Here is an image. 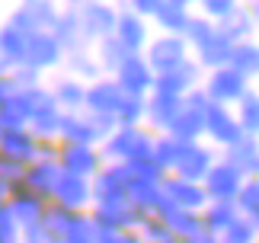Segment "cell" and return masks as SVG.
<instances>
[{
    "label": "cell",
    "instance_id": "21",
    "mask_svg": "<svg viewBox=\"0 0 259 243\" xmlns=\"http://www.w3.org/2000/svg\"><path fill=\"white\" fill-rule=\"evenodd\" d=\"M125 198H128V205L138 208L141 215H151V211L160 208L163 192H160V186H154V182L132 179V182H128V189H125Z\"/></svg>",
    "mask_w": 259,
    "mask_h": 243
},
{
    "label": "cell",
    "instance_id": "41",
    "mask_svg": "<svg viewBox=\"0 0 259 243\" xmlns=\"http://www.w3.org/2000/svg\"><path fill=\"white\" fill-rule=\"evenodd\" d=\"M157 10H160V0H135V4H132V13L141 16V19L157 16Z\"/></svg>",
    "mask_w": 259,
    "mask_h": 243
},
{
    "label": "cell",
    "instance_id": "23",
    "mask_svg": "<svg viewBox=\"0 0 259 243\" xmlns=\"http://www.w3.org/2000/svg\"><path fill=\"white\" fill-rule=\"evenodd\" d=\"M189 4L186 0H160V10H157V23L166 35H183V29L189 23Z\"/></svg>",
    "mask_w": 259,
    "mask_h": 243
},
{
    "label": "cell",
    "instance_id": "47",
    "mask_svg": "<svg viewBox=\"0 0 259 243\" xmlns=\"http://www.w3.org/2000/svg\"><path fill=\"white\" fill-rule=\"evenodd\" d=\"M163 243H179V240H163Z\"/></svg>",
    "mask_w": 259,
    "mask_h": 243
},
{
    "label": "cell",
    "instance_id": "15",
    "mask_svg": "<svg viewBox=\"0 0 259 243\" xmlns=\"http://www.w3.org/2000/svg\"><path fill=\"white\" fill-rule=\"evenodd\" d=\"M224 164H231L243 179H259V141L256 138H240L237 144L227 147Z\"/></svg>",
    "mask_w": 259,
    "mask_h": 243
},
{
    "label": "cell",
    "instance_id": "11",
    "mask_svg": "<svg viewBox=\"0 0 259 243\" xmlns=\"http://www.w3.org/2000/svg\"><path fill=\"white\" fill-rule=\"evenodd\" d=\"M214 167V154L202 144H186L183 154H179L173 173L176 179H186V182H195V186H202V179L208 176V170Z\"/></svg>",
    "mask_w": 259,
    "mask_h": 243
},
{
    "label": "cell",
    "instance_id": "10",
    "mask_svg": "<svg viewBox=\"0 0 259 243\" xmlns=\"http://www.w3.org/2000/svg\"><path fill=\"white\" fill-rule=\"evenodd\" d=\"M198 74H202V70H198L195 61H183V64H179L176 70H170V74H157L154 77V93L183 99V96H189L195 90Z\"/></svg>",
    "mask_w": 259,
    "mask_h": 243
},
{
    "label": "cell",
    "instance_id": "16",
    "mask_svg": "<svg viewBox=\"0 0 259 243\" xmlns=\"http://www.w3.org/2000/svg\"><path fill=\"white\" fill-rule=\"evenodd\" d=\"M122 99H125V93L115 87V80H99V84L87 90L83 103L90 106V115H115Z\"/></svg>",
    "mask_w": 259,
    "mask_h": 243
},
{
    "label": "cell",
    "instance_id": "42",
    "mask_svg": "<svg viewBox=\"0 0 259 243\" xmlns=\"http://www.w3.org/2000/svg\"><path fill=\"white\" fill-rule=\"evenodd\" d=\"M99 243H144L135 234H109V230H99Z\"/></svg>",
    "mask_w": 259,
    "mask_h": 243
},
{
    "label": "cell",
    "instance_id": "12",
    "mask_svg": "<svg viewBox=\"0 0 259 243\" xmlns=\"http://www.w3.org/2000/svg\"><path fill=\"white\" fill-rule=\"evenodd\" d=\"M205 135L211 138L214 144L231 147V144H237V141L243 138V131H240V125H237V115L227 106H208V112H205Z\"/></svg>",
    "mask_w": 259,
    "mask_h": 243
},
{
    "label": "cell",
    "instance_id": "45",
    "mask_svg": "<svg viewBox=\"0 0 259 243\" xmlns=\"http://www.w3.org/2000/svg\"><path fill=\"white\" fill-rule=\"evenodd\" d=\"M250 19H253V23H259V4H253V10H250Z\"/></svg>",
    "mask_w": 259,
    "mask_h": 243
},
{
    "label": "cell",
    "instance_id": "46",
    "mask_svg": "<svg viewBox=\"0 0 259 243\" xmlns=\"http://www.w3.org/2000/svg\"><path fill=\"white\" fill-rule=\"evenodd\" d=\"M250 221H253V227H256V237H259V215H256V218H250Z\"/></svg>",
    "mask_w": 259,
    "mask_h": 243
},
{
    "label": "cell",
    "instance_id": "37",
    "mask_svg": "<svg viewBox=\"0 0 259 243\" xmlns=\"http://www.w3.org/2000/svg\"><path fill=\"white\" fill-rule=\"evenodd\" d=\"M58 32H61L58 45H71V48H77V45L83 42V26H80V16H77V13L61 16V19H58Z\"/></svg>",
    "mask_w": 259,
    "mask_h": 243
},
{
    "label": "cell",
    "instance_id": "14",
    "mask_svg": "<svg viewBox=\"0 0 259 243\" xmlns=\"http://www.w3.org/2000/svg\"><path fill=\"white\" fill-rule=\"evenodd\" d=\"M77 16H80V26H83L87 38H106V35L115 32L118 13L112 7H106V4H83Z\"/></svg>",
    "mask_w": 259,
    "mask_h": 243
},
{
    "label": "cell",
    "instance_id": "13",
    "mask_svg": "<svg viewBox=\"0 0 259 243\" xmlns=\"http://www.w3.org/2000/svg\"><path fill=\"white\" fill-rule=\"evenodd\" d=\"M128 170L125 167H118V164H109L106 170H99L96 179H93V186H90V195H93L99 205L103 201H118V198H125V189H128Z\"/></svg>",
    "mask_w": 259,
    "mask_h": 243
},
{
    "label": "cell",
    "instance_id": "6",
    "mask_svg": "<svg viewBox=\"0 0 259 243\" xmlns=\"http://www.w3.org/2000/svg\"><path fill=\"white\" fill-rule=\"evenodd\" d=\"M250 80L240 77L234 67H218L211 80H208V87H205V96H208V103L211 106H227V103H240V96L246 93V87Z\"/></svg>",
    "mask_w": 259,
    "mask_h": 243
},
{
    "label": "cell",
    "instance_id": "5",
    "mask_svg": "<svg viewBox=\"0 0 259 243\" xmlns=\"http://www.w3.org/2000/svg\"><path fill=\"white\" fill-rule=\"evenodd\" d=\"M160 224L170 230V237L179 240V243H189V240H195L198 234H205L202 230V215H195V211H183V208H176L173 201H160V208H157V215H154Z\"/></svg>",
    "mask_w": 259,
    "mask_h": 243
},
{
    "label": "cell",
    "instance_id": "9",
    "mask_svg": "<svg viewBox=\"0 0 259 243\" xmlns=\"http://www.w3.org/2000/svg\"><path fill=\"white\" fill-rule=\"evenodd\" d=\"M160 192H163V198L166 201H173L176 208H183V211H195V215H202V211L208 208V195H205V189L202 186H195V182H186V179H170V176H163L160 182Z\"/></svg>",
    "mask_w": 259,
    "mask_h": 243
},
{
    "label": "cell",
    "instance_id": "20",
    "mask_svg": "<svg viewBox=\"0 0 259 243\" xmlns=\"http://www.w3.org/2000/svg\"><path fill=\"white\" fill-rule=\"evenodd\" d=\"M237 218L240 215H237L234 201H208V208L202 211V230L211 237H221Z\"/></svg>",
    "mask_w": 259,
    "mask_h": 243
},
{
    "label": "cell",
    "instance_id": "30",
    "mask_svg": "<svg viewBox=\"0 0 259 243\" xmlns=\"http://www.w3.org/2000/svg\"><path fill=\"white\" fill-rule=\"evenodd\" d=\"M183 147L186 144H179V141H173L170 135H163V138H154V150H151V160L157 167L163 170H173L176 167V160H179V154H183Z\"/></svg>",
    "mask_w": 259,
    "mask_h": 243
},
{
    "label": "cell",
    "instance_id": "34",
    "mask_svg": "<svg viewBox=\"0 0 259 243\" xmlns=\"http://www.w3.org/2000/svg\"><path fill=\"white\" fill-rule=\"evenodd\" d=\"M234 208H237V215H243V218L259 215V179L243 182V189L237 192V198H234Z\"/></svg>",
    "mask_w": 259,
    "mask_h": 243
},
{
    "label": "cell",
    "instance_id": "36",
    "mask_svg": "<svg viewBox=\"0 0 259 243\" xmlns=\"http://www.w3.org/2000/svg\"><path fill=\"white\" fill-rule=\"evenodd\" d=\"M259 237H256V227H253V221L250 218H237L231 227L221 234V243H256Z\"/></svg>",
    "mask_w": 259,
    "mask_h": 243
},
{
    "label": "cell",
    "instance_id": "24",
    "mask_svg": "<svg viewBox=\"0 0 259 243\" xmlns=\"http://www.w3.org/2000/svg\"><path fill=\"white\" fill-rule=\"evenodd\" d=\"M58 240L61 243H99V227L93 224V218L71 215L67 224L58 230Z\"/></svg>",
    "mask_w": 259,
    "mask_h": 243
},
{
    "label": "cell",
    "instance_id": "2",
    "mask_svg": "<svg viewBox=\"0 0 259 243\" xmlns=\"http://www.w3.org/2000/svg\"><path fill=\"white\" fill-rule=\"evenodd\" d=\"M154 150V135L141 128H115L112 135L106 138V150L103 154L109 160H115L118 167L135 164V160H151Z\"/></svg>",
    "mask_w": 259,
    "mask_h": 243
},
{
    "label": "cell",
    "instance_id": "31",
    "mask_svg": "<svg viewBox=\"0 0 259 243\" xmlns=\"http://www.w3.org/2000/svg\"><path fill=\"white\" fill-rule=\"evenodd\" d=\"M58 52H61V45H58V38H52V35H32L29 38V48H26V55L32 58V64H55Z\"/></svg>",
    "mask_w": 259,
    "mask_h": 243
},
{
    "label": "cell",
    "instance_id": "28",
    "mask_svg": "<svg viewBox=\"0 0 259 243\" xmlns=\"http://www.w3.org/2000/svg\"><path fill=\"white\" fill-rule=\"evenodd\" d=\"M237 106H240V112H237V125H240L243 138H256L259 135V93L246 90Z\"/></svg>",
    "mask_w": 259,
    "mask_h": 243
},
{
    "label": "cell",
    "instance_id": "18",
    "mask_svg": "<svg viewBox=\"0 0 259 243\" xmlns=\"http://www.w3.org/2000/svg\"><path fill=\"white\" fill-rule=\"evenodd\" d=\"M55 195H58V201H61L64 211L80 208V205H87V201L93 198V195H90V182L80 179V176H71V173H61V176H58Z\"/></svg>",
    "mask_w": 259,
    "mask_h": 243
},
{
    "label": "cell",
    "instance_id": "43",
    "mask_svg": "<svg viewBox=\"0 0 259 243\" xmlns=\"http://www.w3.org/2000/svg\"><path fill=\"white\" fill-rule=\"evenodd\" d=\"M74 67L80 70V74H87V77H96V70H99L96 64H90V58H83V55H77V58H74Z\"/></svg>",
    "mask_w": 259,
    "mask_h": 243
},
{
    "label": "cell",
    "instance_id": "38",
    "mask_svg": "<svg viewBox=\"0 0 259 243\" xmlns=\"http://www.w3.org/2000/svg\"><path fill=\"white\" fill-rule=\"evenodd\" d=\"M202 10H205V19H208V23H211V19H218V23H224V19H227V16H234L240 7H237L234 0H205V4H202Z\"/></svg>",
    "mask_w": 259,
    "mask_h": 243
},
{
    "label": "cell",
    "instance_id": "40",
    "mask_svg": "<svg viewBox=\"0 0 259 243\" xmlns=\"http://www.w3.org/2000/svg\"><path fill=\"white\" fill-rule=\"evenodd\" d=\"M141 237L147 240V243H163V240H173L170 237V230H166L160 221H157L154 215H147L144 221H141Z\"/></svg>",
    "mask_w": 259,
    "mask_h": 243
},
{
    "label": "cell",
    "instance_id": "27",
    "mask_svg": "<svg viewBox=\"0 0 259 243\" xmlns=\"http://www.w3.org/2000/svg\"><path fill=\"white\" fill-rule=\"evenodd\" d=\"M231 52H234V45L227 42L224 35H218V29H214V35L208 38L205 45H198V61L218 70V67H227V64H231Z\"/></svg>",
    "mask_w": 259,
    "mask_h": 243
},
{
    "label": "cell",
    "instance_id": "8",
    "mask_svg": "<svg viewBox=\"0 0 259 243\" xmlns=\"http://www.w3.org/2000/svg\"><path fill=\"white\" fill-rule=\"evenodd\" d=\"M115 77H118L115 87L122 90L125 96H141L144 99V93H151V90H154V70L147 67L144 55H132L122 67L115 70Z\"/></svg>",
    "mask_w": 259,
    "mask_h": 243
},
{
    "label": "cell",
    "instance_id": "1",
    "mask_svg": "<svg viewBox=\"0 0 259 243\" xmlns=\"http://www.w3.org/2000/svg\"><path fill=\"white\" fill-rule=\"evenodd\" d=\"M208 96L205 90H192L189 96H183V109L173 118V125L166 128V135L179 144H198V138L205 135V112H208Z\"/></svg>",
    "mask_w": 259,
    "mask_h": 243
},
{
    "label": "cell",
    "instance_id": "35",
    "mask_svg": "<svg viewBox=\"0 0 259 243\" xmlns=\"http://www.w3.org/2000/svg\"><path fill=\"white\" fill-rule=\"evenodd\" d=\"M214 29H218V26H214V23H208L205 16H189V23H186V29H183V35H186L183 42L198 48V45H205L208 38L214 35Z\"/></svg>",
    "mask_w": 259,
    "mask_h": 243
},
{
    "label": "cell",
    "instance_id": "44",
    "mask_svg": "<svg viewBox=\"0 0 259 243\" xmlns=\"http://www.w3.org/2000/svg\"><path fill=\"white\" fill-rule=\"evenodd\" d=\"M189 243H221V237H211V234H198L195 240H189Z\"/></svg>",
    "mask_w": 259,
    "mask_h": 243
},
{
    "label": "cell",
    "instance_id": "3",
    "mask_svg": "<svg viewBox=\"0 0 259 243\" xmlns=\"http://www.w3.org/2000/svg\"><path fill=\"white\" fill-rule=\"evenodd\" d=\"M186 52H189V45L183 42V35H157V38L147 42L144 61L157 77V74H170V70H176L183 61H189Z\"/></svg>",
    "mask_w": 259,
    "mask_h": 243
},
{
    "label": "cell",
    "instance_id": "4",
    "mask_svg": "<svg viewBox=\"0 0 259 243\" xmlns=\"http://www.w3.org/2000/svg\"><path fill=\"white\" fill-rule=\"evenodd\" d=\"M147 215H141L138 208L128 205V198H118V201H103L93 215V224L99 230H109V234H128L132 227H141V221Z\"/></svg>",
    "mask_w": 259,
    "mask_h": 243
},
{
    "label": "cell",
    "instance_id": "33",
    "mask_svg": "<svg viewBox=\"0 0 259 243\" xmlns=\"http://www.w3.org/2000/svg\"><path fill=\"white\" fill-rule=\"evenodd\" d=\"M144 112H147V99L125 96L122 106H118V112H115V122H118V128H138V122L144 118Z\"/></svg>",
    "mask_w": 259,
    "mask_h": 243
},
{
    "label": "cell",
    "instance_id": "7",
    "mask_svg": "<svg viewBox=\"0 0 259 243\" xmlns=\"http://www.w3.org/2000/svg\"><path fill=\"white\" fill-rule=\"evenodd\" d=\"M243 176L237 173V170L231 164H214L211 170H208V176L202 179V189H205V195L208 201H234L237 198V192L243 189Z\"/></svg>",
    "mask_w": 259,
    "mask_h": 243
},
{
    "label": "cell",
    "instance_id": "19",
    "mask_svg": "<svg viewBox=\"0 0 259 243\" xmlns=\"http://www.w3.org/2000/svg\"><path fill=\"white\" fill-rule=\"evenodd\" d=\"M61 164L71 176H80V179H87L90 173H99V154L83 144H67L61 154Z\"/></svg>",
    "mask_w": 259,
    "mask_h": 243
},
{
    "label": "cell",
    "instance_id": "26",
    "mask_svg": "<svg viewBox=\"0 0 259 243\" xmlns=\"http://www.w3.org/2000/svg\"><path fill=\"white\" fill-rule=\"evenodd\" d=\"M227 67H234L240 77H259V45L256 42H240V45H234V52H231V64Z\"/></svg>",
    "mask_w": 259,
    "mask_h": 243
},
{
    "label": "cell",
    "instance_id": "25",
    "mask_svg": "<svg viewBox=\"0 0 259 243\" xmlns=\"http://www.w3.org/2000/svg\"><path fill=\"white\" fill-rule=\"evenodd\" d=\"M58 131H61L64 141H71V144H83V147H90V144L96 141L93 125H90V115H80V112H67V115H61V125H58Z\"/></svg>",
    "mask_w": 259,
    "mask_h": 243
},
{
    "label": "cell",
    "instance_id": "22",
    "mask_svg": "<svg viewBox=\"0 0 259 243\" xmlns=\"http://www.w3.org/2000/svg\"><path fill=\"white\" fill-rule=\"evenodd\" d=\"M179 109H183V99L154 93L151 99H147V112H144V118L151 122L154 128H163V131H166V128L173 125V118L179 115Z\"/></svg>",
    "mask_w": 259,
    "mask_h": 243
},
{
    "label": "cell",
    "instance_id": "29",
    "mask_svg": "<svg viewBox=\"0 0 259 243\" xmlns=\"http://www.w3.org/2000/svg\"><path fill=\"white\" fill-rule=\"evenodd\" d=\"M253 32V19H250V13L246 10H237L234 16H227L221 26H218V35H224L231 45H240V42H246V35Z\"/></svg>",
    "mask_w": 259,
    "mask_h": 243
},
{
    "label": "cell",
    "instance_id": "17",
    "mask_svg": "<svg viewBox=\"0 0 259 243\" xmlns=\"http://www.w3.org/2000/svg\"><path fill=\"white\" fill-rule=\"evenodd\" d=\"M118 42H122L132 55H138L141 48L151 42V32H147V23L141 16H135L132 10H125V13H118V19H115V32H112Z\"/></svg>",
    "mask_w": 259,
    "mask_h": 243
},
{
    "label": "cell",
    "instance_id": "32",
    "mask_svg": "<svg viewBox=\"0 0 259 243\" xmlns=\"http://www.w3.org/2000/svg\"><path fill=\"white\" fill-rule=\"evenodd\" d=\"M128 58H132V52H128V48L118 42L115 35L99 38V61H103V67H106V70H118Z\"/></svg>",
    "mask_w": 259,
    "mask_h": 243
},
{
    "label": "cell",
    "instance_id": "39",
    "mask_svg": "<svg viewBox=\"0 0 259 243\" xmlns=\"http://www.w3.org/2000/svg\"><path fill=\"white\" fill-rule=\"evenodd\" d=\"M83 96H87V90L77 84V80H61V84H58V99H61V103H67L71 109L83 106Z\"/></svg>",
    "mask_w": 259,
    "mask_h": 243
}]
</instances>
